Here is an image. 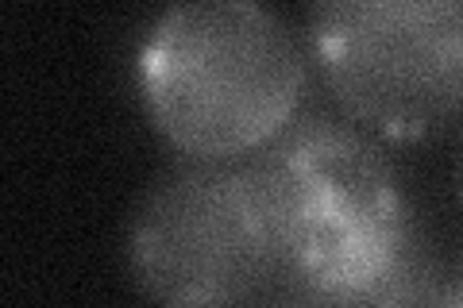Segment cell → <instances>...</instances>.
I'll use <instances>...</instances> for the list:
<instances>
[{"instance_id": "obj_1", "label": "cell", "mask_w": 463, "mask_h": 308, "mask_svg": "<svg viewBox=\"0 0 463 308\" xmlns=\"http://www.w3.org/2000/svg\"><path fill=\"white\" fill-rule=\"evenodd\" d=\"M136 85L182 158L232 163L294 127L309 51L263 0H174L143 39Z\"/></svg>"}, {"instance_id": "obj_2", "label": "cell", "mask_w": 463, "mask_h": 308, "mask_svg": "<svg viewBox=\"0 0 463 308\" xmlns=\"http://www.w3.org/2000/svg\"><path fill=\"white\" fill-rule=\"evenodd\" d=\"M279 236L286 301L371 304L413 282V219L383 151L352 127L313 120L255 154Z\"/></svg>"}, {"instance_id": "obj_3", "label": "cell", "mask_w": 463, "mask_h": 308, "mask_svg": "<svg viewBox=\"0 0 463 308\" xmlns=\"http://www.w3.org/2000/svg\"><path fill=\"white\" fill-rule=\"evenodd\" d=\"M128 270L158 304L286 301L279 236L255 154L185 163L158 182L128 228Z\"/></svg>"}, {"instance_id": "obj_4", "label": "cell", "mask_w": 463, "mask_h": 308, "mask_svg": "<svg viewBox=\"0 0 463 308\" xmlns=\"http://www.w3.org/2000/svg\"><path fill=\"white\" fill-rule=\"evenodd\" d=\"M309 62L347 120L425 139L463 116V0H309Z\"/></svg>"}, {"instance_id": "obj_5", "label": "cell", "mask_w": 463, "mask_h": 308, "mask_svg": "<svg viewBox=\"0 0 463 308\" xmlns=\"http://www.w3.org/2000/svg\"><path fill=\"white\" fill-rule=\"evenodd\" d=\"M459 197H463V163H459Z\"/></svg>"}]
</instances>
